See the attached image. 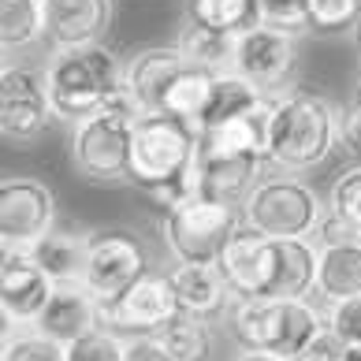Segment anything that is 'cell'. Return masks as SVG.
Here are the masks:
<instances>
[{
	"label": "cell",
	"mask_w": 361,
	"mask_h": 361,
	"mask_svg": "<svg viewBox=\"0 0 361 361\" xmlns=\"http://www.w3.org/2000/svg\"><path fill=\"white\" fill-rule=\"evenodd\" d=\"M197 157V127L176 116H138L130 145V183L164 209L190 194V168Z\"/></svg>",
	"instance_id": "6da1fadb"
},
{
	"label": "cell",
	"mask_w": 361,
	"mask_h": 361,
	"mask_svg": "<svg viewBox=\"0 0 361 361\" xmlns=\"http://www.w3.org/2000/svg\"><path fill=\"white\" fill-rule=\"evenodd\" d=\"M123 71L127 63H119L116 52H109L104 45L56 49V56L45 68V90H49L52 112L68 119V123H82L93 112L109 109L116 101H127Z\"/></svg>",
	"instance_id": "7a4b0ae2"
},
{
	"label": "cell",
	"mask_w": 361,
	"mask_h": 361,
	"mask_svg": "<svg viewBox=\"0 0 361 361\" xmlns=\"http://www.w3.org/2000/svg\"><path fill=\"white\" fill-rule=\"evenodd\" d=\"M343 138V123L336 109L317 93H279L272 109L269 160L283 171H310L324 164Z\"/></svg>",
	"instance_id": "3957f363"
},
{
	"label": "cell",
	"mask_w": 361,
	"mask_h": 361,
	"mask_svg": "<svg viewBox=\"0 0 361 361\" xmlns=\"http://www.w3.org/2000/svg\"><path fill=\"white\" fill-rule=\"evenodd\" d=\"M328 320L305 298H246L235 305L231 328L243 350H264L294 361Z\"/></svg>",
	"instance_id": "277c9868"
},
{
	"label": "cell",
	"mask_w": 361,
	"mask_h": 361,
	"mask_svg": "<svg viewBox=\"0 0 361 361\" xmlns=\"http://www.w3.org/2000/svg\"><path fill=\"white\" fill-rule=\"evenodd\" d=\"M238 227H243V209L220 197L186 194L183 202L164 209V243L171 257L186 264H220Z\"/></svg>",
	"instance_id": "5b68a950"
},
{
	"label": "cell",
	"mask_w": 361,
	"mask_h": 361,
	"mask_svg": "<svg viewBox=\"0 0 361 361\" xmlns=\"http://www.w3.org/2000/svg\"><path fill=\"white\" fill-rule=\"evenodd\" d=\"M135 119L138 112L127 101L93 112L75 123L71 135V164L93 183H119L130 179V145H135Z\"/></svg>",
	"instance_id": "8992f818"
},
{
	"label": "cell",
	"mask_w": 361,
	"mask_h": 361,
	"mask_svg": "<svg viewBox=\"0 0 361 361\" xmlns=\"http://www.w3.org/2000/svg\"><path fill=\"white\" fill-rule=\"evenodd\" d=\"M320 216L324 209L317 190L290 176L257 183L243 202V224L257 227L269 238H313Z\"/></svg>",
	"instance_id": "52a82bcc"
},
{
	"label": "cell",
	"mask_w": 361,
	"mask_h": 361,
	"mask_svg": "<svg viewBox=\"0 0 361 361\" xmlns=\"http://www.w3.org/2000/svg\"><path fill=\"white\" fill-rule=\"evenodd\" d=\"M179 294L171 283V272H145L130 290H123L119 298L97 302V328H109L123 339L135 336H157L171 317H179Z\"/></svg>",
	"instance_id": "ba28073f"
},
{
	"label": "cell",
	"mask_w": 361,
	"mask_h": 361,
	"mask_svg": "<svg viewBox=\"0 0 361 361\" xmlns=\"http://www.w3.org/2000/svg\"><path fill=\"white\" fill-rule=\"evenodd\" d=\"M86 243H90V253H86L82 287L97 302L119 298V294L130 290L145 272H149V257H145L138 235L109 227V231L86 235Z\"/></svg>",
	"instance_id": "9c48e42d"
},
{
	"label": "cell",
	"mask_w": 361,
	"mask_h": 361,
	"mask_svg": "<svg viewBox=\"0 0 361 361\" xmlns=\"http://www.w3.org/2000/svg\"><path fill=\"white\" fill-rule=\"evenodd\" d=\"M52 276L34 261L26 246H0V310L8 324H37V317L49 305Z\"/></svg>",
	"instance_id": "30bf717a"
},
{
	"label": "cell",
	"mask_w": 361,
	"mask_h": 361,
	"mask_svg": "<svg viewBox=\"0 0 361 361\" xmlns=\"http://www.w3.org/2000/svg\"><path fill=\"white\" fill-rule=\"evenodd\" d=\"M56 220V197L37 179L0 183V246H26L45 238Z\"/></svg>",
	"instance_id": "8fae6325"
},
{
	"label": "cell",
	"mask_w": 361,
	"mask_h": 361,
	"mask_svg": "<svg viewBox=\"0 0 361 361\" xmlns=\"http://www.w3.org/2000/svg\"><path fill=\"white\" fill-rule=\"evenodd\" d=\"M52 116L56 112H52L45 78L16 68V63H4V71H0V130H4V138L34 142L37 135H45Z\"/></svg>",
	"instance_id": "7c38bea8"
},
{
	"label": "cell",
	"mask_w": 361,
	"mask_h": 361,
	"mask_svg": "<svg viewBox=\"0 0 361 361\" xmlns=\"http://www.w3.org/2000/svg\"><path fill=\"white\" fill-rule=\"evenodd\" d=\"M294 68H298V42H294V34L276 30V26H257V30L238 37L231 71L250 78L261 93L287 86Z\"/></svg>",
	"instance_id": "4fadbf2b"
},
{
	"label": "cell",
	"mask_w": 361,
	"mask_h": 361,
	"mask_svg": "<svg viewBox=\"0 0 361 361\" xmlns=\"http://www.w3.org/2000/svg\"><path fill=\"white\" fill-rule=\"evenodd\" d=\"M186 63L190 60L179 49H145L135 60H127L123 90H127L130 109L138 116H164V97Z\"/></svg>",
	"instance_id": "5bb4252c"
},
{
	"label": "cell",
	"mask_w": 361,
	"mask_h": 361,
	"mask_svg": "<svg viewBox=\"0 0 361 361\" xmlns=\"http://www.w3.org/2000/svg\"><path fill=\"white\" fill-rule=\"evenodd\" d=\"M317 287L313 238H272L261 298H310Z\"/></svg>",
	"instance_id": "9a60e30c"
},
{
	"label": "cell",
	"mask_w": 361,
	"mask_h": 361,
	"mask_svg": "<svg viewBox=\"0 0 361 361\" xmlns=\"http://www.w3.org/2000/svg\"><path fill=\"white\" fill-rule=\"evenodd\" d=\"M45 19L56 49L101 45L112 26V0H45Z\"/></svg>",
	"instance_id": "2e32d148"
},
{
	"label": "cell",
	"mask_w": 361,
	"mask_h": 361,
	"mask_svg": "<svg viewBox=\"0 0 361 361\" xmlns=\"http://www.w3.org/2000/svg\"><path fill=\"white\" fill-rule=\"evenodd\" d=\"M257 176H261V157H216L197 149L190 168V194H205L238 205L257 186Z\"/></svg>",
	"instance_id": "e0dca14e"
},
{
	"label": "cell",
	"mask_w": 361,
	"mask_h": 361,
	"mask_svg": "<svg viewBox=\"0 0 361 361\" xmlns=\"http://www.w3.org/2000/svg\"><path fill=\"white\" fill-rule=\"evenodd\" d=\"M269 246L272 238L261 235L257 227L243 224L235 231V238L227 243L224 257H220V272L227 279V287L238 302L246 298H261L264 290V272H269Z\"/></svg>",
	"instance_id": "ac0fdd59"
},
{
	"label": "cell",
	"mask_w": 361,
	"mask_h": 361,
	"mask_svg": "<svg viewBox=\"0 0 361 361\" xmlns=\"http://www.w3.org/2000/svg\"><path fill=\"white\" fill-rule=\"evenodd\" d=\"M34 328L68 346L78 336L97 328V298L82 283H56V290H52V298Z\"/></svg>",
	"instance_id": "d6986e66"
},
{
	"label": "cell",
	"mask_w": 361,
	"mask_h": 361,
	"mask_svg": "<svg viewBox=\"0 0 361 361\" xmlns=\"http://www.w3.org/2000/svg\"><path fill=\"white\" fill-rule=\"evenodd\" d=\"M171 283H176L183 313H194V317H205V320L216 317L227 305V298H235L224 272H220V264H186V261H179L176 272H171Z\"/></svg>",
	"instance_id": "ffe728a7"
},
{
	"label": "cell",
	"mask_w": 361,
	"mask_h": 361,
	"mask_svg": "<svg viewBox=\"0 0 361 361\" xmlns=\"http://www.w3.org/2000/svg\"><path fill=\"white\" fill-rule=\"evenodd\" d=\"M317 298L336 305L361 294V243L346 246H317Z\"/></svg>",
	"instance_id": "44dd1931"
},
{
	"label": "cell",
	"mask_w": 361,
	"mask_h": 361,
	"mask_svg": "<svg viewBox=\"0 0 361 361\" xmlns=\"http://www.w3.org/2000/svg\"><path fill=\"white\" fill-rule=\"evenodd\" d=\"M30 253H34V261L52 276V283H82L86 253H90L86 235L49 231L45 238H37V243L30 246Z\"/></svg>",
	"instance_id": "7402d4cb"
},
{
	"label": "cell",
	"mask_w": 361,
	"mask_h": 361,
	"mask_svg": "<svg viewBox=\"0 0 361 361\" xmlns=\"http://www.w3.org/2000/svg\"><path fill=\"white\" fill-rule=\"evenodd\" d=\"M235 45H238V37L212 30V26L197 23L190 16L179 26V42H176V49L186 60L197 63V68H209V71H231L235 68Z\"/></svg>",
	"instance_id": "603a6c76"
},
{
	"label": "cell",
	"mask_w": 361,
	"mask_h": 361,
	"mask_svg": "<svg viewBox=\"0 0 361 361\" xmlns=\"http://www.w3.org/2000/svg\"><path fill=\"white\" fill-rule=\"evenodd\" d=\"M261 97H264V93L253 86L250 78L238 75V71H216V78H212V93H209V104H205L202 119H197V130L220 127V123H227V119H238L243 112H250Z\"/></svg>",
	"instance_id": "cb8c5ba5"
},
{
	"label": "cell",
	"mask_w": 361,
	"mask_h": 361,
	"mask_svg": "<svg viewBox=\"0 0 361 361\" xmlns=\"http://www.w3.org/2000/svg\"><path fill=\"white\" fill-rule=\"evenodd\" d=\"M49 37L45 0H0V45L4 52H19Z\"/></svg>",
	"instance_id": "d4e9b609"
},
{
	"label": "cell",
	"mask_w": 361,
	"mask_h": 361,
	"mask_svg": "<svg viewBox=\"0 0 361 361\" xmlns=\"http://www.w3.org/2000/svg\"><path fill=\"white\" fill-rule=\"evenodd\" d=\"M186 16L231 37H243L250 30H257V26H264L261 0H190Z\"/></svg>",
	"instance_id": "484cf974"
},
{
	"label": "cell",
	"mask_w": 361,
	"mask_h": 361,
	"mask_svg": "<svg viewBox=\"0 0 361 361\" xmlns=\"http://www.w3.org/2000/svg\"><path fill=\"white\" fill-rule=\"evenodd\" d=\"M212 78H216V71L186 63V68L176 75V82H171L168 97H164V116L186 119V123L197 127V119H202L205 104H209V93H212Z\"/></svg>",
	"instance_id": "4316f807"
},
{
	"label": "cell",
	"mask_w": 361,
	"mask_h": 361,
	"mask_svg": "<svg viewBox=\"0 0 361 361\" xmlns=\"http://www.w3.org/2000/svg\"><path fill=\"white\" fill-rule=\"evenodd\" d=\"M157 339L168 346L176 361H209V354H212L209 320L205 317H194V313L171 317L168 324L157 331Z\"/></svg>",
	"instance_id": "83f0119b"
},
{
	"label": "cell",
	"mask_w": 361,
	"mask_h": 361,
	"mask_svg": "<svg viewBox=\"0 0 361 361\" xmlns=\"http://www.w3.org/2000/svg\"><path fill=\"white\" fill-rule=\"evenodd\" d=\"M0 361H68V346L56 343L45 331H16V336H4V354Z\"/></svg>",
	"instance_id": "f1b7e54d"
},
{
	"label": "cell",
	"mask_w": 361,
	"mask_h": 361,
	"mask_svg": "<svg viewBox=\"0 0 361 361\" xmlns=\"http://www.w3.org/2000/svg\"><path fill=\"white\" fill-rule=\"evenodd\" d=\"M123 357H127V339L109 328H93L75 343H68V361H123Z\"/></svg>",
	"instance_id": "f546056e"
},
{
	"label": "cell",
	"mask_w": 361,
	"mask_h": 361,
	"mask_svg": "<svg viewBox=\"0 0 361 361\" xmlns=\"http://www.w3.org/2000/svg\"><path fill=\"white\" fill-rule=\"evenodd\" d=\"M361 19V0H310V26L320 34L346 30Z\"/></svg>",
	"instance_id": "4dcf8cb0"
},
{
	"label": "cell",
	"mask_w": 361,
	"mask_h": 361,
	"mask_svg": "<svg viewBox=\"0 0 361 361\" xmlns=\"http://www.w3.org/2000/svg\"><path fill=\"white\" fill-rule=\"evenodd\" d=\"M261 11H264V26H276V30H287V34L313 30L310 0H261Z\"/></svg>",
	"instance_id": "1f68e13d"
},
{
	"label": "cell",
	"mask_w": 361,
	"mask_h": 361,
	"mask_svg": "<svg viewBox=\"0 0 361 361\" xmlns=\"http://www.w3.org/2000/svg\"><path fill=\"white\" fill-rule=\"evenodd\" d=\"M328 209L343 212L346 220H354L361 227V164L343 171V176L331 183V197H328Z\"/></svg>",
	"instance_id": "d6a6232c"
},
{
	"label": "cell",
	"mask_w": 361,
	"mask_h": 361,
	"mask_svg": "<svg viewBox=\"0 0 361 361\" xmlns=\"http://www.w3.org/2000/svg\"><path fill=\"white\" fill-rule=\"evenodd\" d=\"M313 243L317 246H346V243H361V227L354 220H346L343 212L328 209L324 216H320L317 231H313Z\"/></svg>",
	"instance_id": "836d02e7"
},
{
	"label": "cell",
	"mask_w": 361,
	"mask_h": 361,
	"mask_svg": "<svg viewBox=\"0 0 361 361\" xmlns=\"http://www.w3.org/2000/svg\"><path fill=\"white\" fill-rule=\"evenodd\" d=\"M328 328H336L346 346H361V294L331 305L328 310Z\"/></svg>",
	"instance_id": "e575fe53"
},
{
	"label": "cell",
	"mask_w": 361,
	"mask_h": 361,
	"mask_svg": "<svg viewBox=\"0 0 361 361\" xmlns=\"http://www.w3.org/2000/svg\"><path fill=\"white\" fill-rule=\"evenodd\" d=\"M346 350H350V346L343 343L339 331L324 324V328H320L317 336H313V343L305 346V350H302L298 357H294V361H343V357H346Z\"/></svg>",
	"instance_id": "d590c367"
},
{
	"label": "cell",
	"mask_w": 361,
	"mask_h": 361,
	"mask_svg": "<svg viewBox=\"0 0 361 361\" xmlns=\"http://www.w3.org/2000/svg\"><path fill=\"white\" fill-rule=\"evenodd\" d=\"M123 361H176V357H171V350L157 336H135V339H127Z\"/></svg>",
	"instance_id": "8d00e7d4"
},
{
	"label": "cell",
	"mask_w": 361,
	"mask_h": 361,
	"mask_svg": "<svg viewBox=\"0 0 361 361\" xmlns=\"http://www.w3.org/2000/svg\"><path fill=\"white\" fill-rule=\"evenodd\" d=\"M343 142L350 145V149L357 153V160H361V112L357 109H350L346 119H343Z\"/></svg>",
	"instance_id": "74e56055"
},
{
	"label": "cell",
	"mask_w": 361,
	"mask_h": 361,
	"mask_svg": "<svg viewBox=\"0 0 361 361\" xmlns=\"http://www.w3.org/2000/svg\"><path fill=\"white\" fill-rule=\"evenodd\" d=\"M235 361H283V357H276V354H264V350H243Z\"/></svg>",
	"instance_id": "f35d334b"
},
{
	"label": "cell",
	"mask_w": 361,
	"mask_h": 361,
	"mask_svg": "<svg viewBox=\"0 0 361 361\" xmlns=\"http://www.w3.org/2000/svg\"><path fill=\"white\" fill-rule=\"evenodd\" d=\"M343 361H361V346H350V350H346V357Z\"/></svg>",
	"instance_id": "ab89813d"
},
{
	"label": "cell",
	"mask_w": 361,
	"mask_h": 361,
	"mask_svg": "<svg viewBox=\"0 0 361 361\" xmlns=\"http://www.w3.org/2000/svg\"><path fill=\"white\" fill-rule=\"evenodd\" d=\"M354 109L361 112V78H357V90H354Z\"/></svg>",
	"instance_id": "60d3db41"
},
{
	"label": "cell",
	"mask_w": 361,
	"mask_h": 361,
	"mask_svg": "<svg viewBox=\"0 0 361 361\" xmlns=\"http://www.w3.org/2000/svg\"><path fill=\"white\" fill-rule=\"evenodd\" d=\"M357 45H361V19H357Z\"/></svg>",
	"instance_id": "b9f144b4"
}]
</instances>
